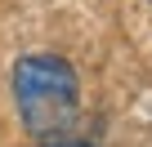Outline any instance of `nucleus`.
<instances>
[{
	"label": "nucleus",
	"mask_w": 152,
	"mask_h": 147,
	"mask_svg": "<svg viewBox=\"0 0 152 147\" xmlns=\"http://www.w3.org/2000/svg\"><path fill=\"white\" fill-rule=\"evenodd\" d=\"M36 147H99V143H90V138H76V134H49V138H40Z\"/></svg>",
	"instance_id": "nucleus-2"
},
{
	"label": "nucleus",
	"mask_w": 152,
	"mask_h": 147,
	"mask_svg": "<svg viewBox=\"0 0 152 147\" xmlns=\"http://www.w3.org/2000/svg\"><path fill=\"white\" fill-rule=\"evenodd\" d=\"M9 89L27 134H72L81 120V76L63 54H23L9 71Z\"/></svg>",
	"instance_id": "nucleus-1"
}]
</instances>
